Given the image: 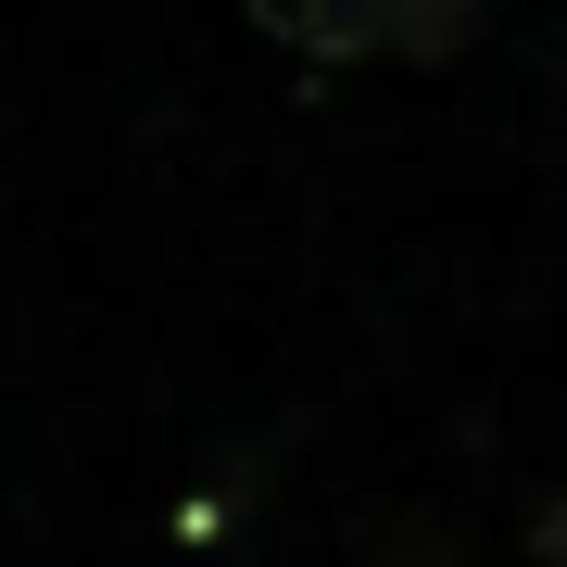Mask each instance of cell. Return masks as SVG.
Wrapping results in <instances>:
<instances>
[{
	"mask_svg": "<svg viewBox=\"0 0 567 567\" xmlns=\"http://www.w3.org/2000/svg\"><path fill=\"white\" fill-rule=\"evenodd\" d=\"M391 567H442V555H391Z\"/></svg>",
	"mask_w": 567,
	"mask_h": 567,
	"instance_id": "obj_3",
	"label": "cell"
},
{
	"mask_svg": "<svg viewBox=\"0 0 567 567\" xmlns=\"http://www.w3.org/2000/svg\"><path fill=\"white\" fill-rule=\"evenodd\" d=\"M543 567H567V505H555V517H543Z\"/></svg>",
	"mask_w": 567,
	"mask_h": 567,
	"instance_id": "obj_2",
	"label": "cell"
},
{
	"mask_svg": "<svg viewBox=\"0 0 567 567\" xmlns=\"http://www.w3.org/2000/svg\"><path fill=\"white\" fill-rule=\"evenodd\" d=\"M341 13H353V51H416V63H442L480 0H341Z\"/></svg>",
	"mask_w": 567,
	"mask_h": 567,
	"instance_id": "obj_1",
	"label": "cell"
}]
</instances>
